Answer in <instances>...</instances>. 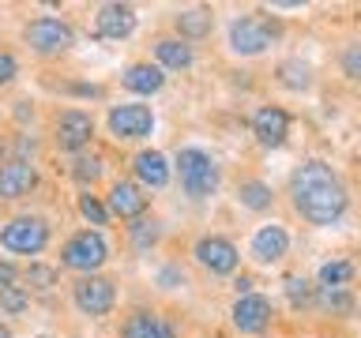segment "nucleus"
I'll list each match as a JSON object with an SVG mask.
<instances>
[{"label":"nucleus","mask_w":361,"mask_h":338,"mask_svg":"<svg viewBox=\"0 0 361 338\" xmlns=\"http://www.w3.org/2000/svg\"><path fill=\"white\" fill-rule=\"evenodd\" d=\"M290 196H293V207L305 222L312 225H335L338 218L346 214V184L338 180V173L320 158H309L293 169L290 177Z\"/></svg>","instance_id":"1"},{"label":"nucleus","mask_w":361,"mask_h":338,"mask_svg":"<svg viewBox=\"0 0 361 338\" xmlns=\"http://www.w3.org/2000/svg\"><path fill=\"white\" fill-rule=\"evenodd\" d=\"M177 177L188 199H207L219 192V165L200 146H180L177 151Z\"/></svg>","instance_id":"2"},{"label":"nucleus","mask_w":361,"mask_h":338,"mask_svg":"<svg viewBox=\"0 0 361 338\" xmlns=\"http://www.w3.org/2000/svg\"><path fill=\"white\" fill-rule=\"evenodd\" d=\"M0 248L11 256H38L49 248V222L38 214H19L0 225Z\"/></svg>","instance_id":"3"},{"label":"nucleus","mask_w":361,"mask_h":338,"mask_svg":"<svg viewBox=\"0 0 361 338\" xmlns=\"http://www.w3.org/2000/svg\"><path fill=\"white\" fill-rule=\"evenodd\" d=\"M106 259H109V244L98 230H79L75 237H68L64 248H61V267L83 270V275H94Z\"/></svg>","instance_id":"4"},{"label":"nucleus","mask_w":361,"mask_h":338,"mask_svg":"<svg viewBox=\"0 0 361 338\" xmlns=\"http://www.w3.org/2000/svg\"><path fill=\"white\" fill-rule=\"evenodd\" d=\"M23 38H27V45L38 56H56L75 45V30H72V23H64L56 15H38L23 27Z\"/></svg>","instance_id":"5"},{"label":"nucleus","mask_w":361,"mask_h":338,"mask_svg":"<svg viewBox=\"0 0 361 338\" xmlns=\"http://www.w3.org/2000/svg\"><path fill=\"white\" fill-rule=\"evenodd\" d=\"M279 38V23L267 15H241L230 23V49L241 56H259Z\"/></svg>","instance_id":"6"},{"label":"nucleus","mask_w":361,"mask_h":338,"mask_svg":"<svg viewBox=\"0 0 361 338\" xmlns=\"http://www.w3.org/2000/svg\"><path fill=\"white\" fill-rule=\"evenodd\" d=\"M72 301H75V308L83 315L102 320V315H109L113 304H117V289H113V282L102 278V275H83L72 286Z\"/></svg>","instance_id":"7"},{"label":"nucleus","mask_w":361,"mask_h":338,"mask_svg":"<svg viewBox=\"0 0 361 338\" xmlns=\"http://www.w3.org/2000/svg\"><path fill=\"white\" fill-rule=\"evenodd\" d=\"M90 139H94V117H90V113L64 109L61 117L53 120V143H56V151L79 154Z\"/></svg>","instance_id":"8"},{"label":"nucleus","mask_w":361,"mask_h":338,"mask_svg":"<svg viewBox=\"0 0 361 338\" xmlns=\"http://www.w3.org/2000/svg\"><path fill=\"white\" fill-rule=\"evenodd\" d=\"M109 132L117 139H147L154 132V113L151 106H140V101H124V106L109 109Z\"/></svg>","instance_id":"9"},{"label":"nucleus","mask_w":361,"mask_h":338,"mask_svg":"<svg viewBox=\"0 0 361 338\" xmlns=\"http://www.w3.org/2000/svg\"><path fill=\"white\" fill-rule=\"evenodd\" d=\"M192 256L200 259V267H207L211 275H233L237 263H241V252H237L233 241L226 237H200Z\"/></svg>","instance_id":"10"},{"label":"nucleus","mask_w":361,"mask_h":338,"mask_svg":"<svg viewBox=\"0 0 361 338\" xmlns=\"http://www.w3.org/2000/svg\"><path fill=\"white\" fill-rule=\"evenodd\" d=\"M233 327L241 334H264L271 327V301L259 293H245L233 301Z\"/></svg>","instance_id":"11"},{"label":"nucleus","mask_w":361,"mask_h":338,"mask_svg":"<svg viewBox=\"0 0 361 338\" xmlns=\"http://www.w3.org/2000/svg\"><path fill=\"white\" fill-rule=\"evenodd\" d=\"M38 184V169L27 158H11L8 165H0V199H23L30 196Z\"/></svg>","instance_id":"12"},{"label":"nucleus","mask_w":361,"mask_h":338,"mask_svg":"<svg viewBox=\"0 0 361 338\" xmlns=\"http://www.w3.org/2000/svg\"><path fill=\"white\" fill-rule=\"evenodd\" d=\"M106 207L113 218H124V222H135L147 214V196L140 184H132V180H117V184L109 188L106 196Z\"/></svg>","instance_id":"13"},{"label":"nucleus","mask_w":361,"mask_h":338,"mask_svg":"<svg viewBox=\"0 0 361 338\" xmlns=\"http://www.w3.org/2000/svg\"><path fill=\"white\" fill-rule=\"evenodd\" d=\"M290 252V233L282 230V225H259V230L252 233V259L256 263H279L282 256Z\"/></svg>","instance_id":"14"},{"label":"nucleus","mask_w":361,"mask_h":338,"mask_svg":"<svg viewBox=\"0 0 361 338\" xmlns=\"http://www.w3.org/2000/svg\"><path fill=\"white\" fill-rule=\"evenodd\" d=\"M252 135L264 146H282L286 143V135H290V117H286V109H279V106H264V109H256V117H252Z\"/></svg>","instance_id":"15"},{"label":"nucleus","mask_w":361,"mask_h":338,"mask_svg":"<svg viewBox=\"0 0 361 338\" xmlns=\"http://www.w3.org/2000/svg\"><path fill=\"white\" fill-rule=\"evenodd\" d=\"M135 30V8L132 4H102L98 8V38L121 42Z\"/></svg>","instance_id":"16"},{"label":"nucleus","mask_w":361,"mask_h":338,"mask_svg":"<svg viewBox=\"0 0 361 338\" xmlns=\"http://www.w3.org/2000/svg\"><path fill=\"white\" fill-rule=\"evenodd\" d=\"M121 83H124V90H132V94H158V90L166 87V72L151 61L128 64L124 75H121Z\"/></svg>","instance_id":"17"},{"label":"nucleus","mask_w":361,"mask_h":338,"mask_svg":"<svg viewBox=\"0 0 361 338\" xmlns=\"http://www.w3.org/2000/svg\"><path fill=\"white\" fill-rule=\"evenodd\" d=\"M132 169H135V180H140L143 188H166L169 184V162H166V154H158V151H140Z\"/></svg>","instance_id":"18"},{"label":"nucleus","mask_w":361,"mask_h":338,"mask_svg":"<svg viewBox=\"0 0 361 338\" xmlns=\"http://www.w3.org/2000/svg\"><path fill=\"white\" fill-rule=\"evenodd\" d=\"M124 338H177V334L162 315L140 308V312H132L128 320H124Z\"/></svg>","instance_id":"19"},{"label":"nucleus","mask_w":361,"mask_h":338,"mask_svg":"<svg viewBox=\"0 0 361 338\" xmlns=\"http://www.w3.org/2000/svg\"><path fill=\"white\" fill-rule=\"evenodd\" d=\"M154 56H158V68H169V72H185L192 68V45L185 38H162L154 45Z\"/></svg>","instance_id":"20"},{"label":"nucleus","mask_w":361,"mask_h":338,"mask_svg":"<svg viewBox=\"0 0 361 338\" xmlns=\"http://www.w3.org/2000/svg\"><path fill=\"white\" fill-rule=\"evenodd\" d=\"M177 34L185 42H196V38H207L211 34V11L207 8H185V11H177Z\"/></svg>","instance_id":"21"},{"label":"nucleus","mask_w":361,"mask_h":338,"mask_svg":"<svg viewBox=\"0 0 361 338\" xmlns=\"http://www.w3.org/2000/svg\"><path fill=\"white\" fill-rule=\"evenodd\" d=\"M275 75H279V83L286 87V90H309L312 87V68L298 61V56H290V61H282L275 68Z\"/></svg>","instance_id":"22"},{"label":"nucleus","mask_w":361,"mask_h":338,"mask_svg":"<svg viewBox=\"0 0 361 338\" xmlns=\"http://www.w3.org/2000/svg\"><path fill=\"white\" fill-rule=\"evenodd\" d=\"M237 199H241L248 211H267L271 199H275V192H271L267 180H245V184L237 188Z\"/></svg>","instance_id":"23"},{"label":"nucleus","mask_w":361,"mask_h":338,"mask_svg":"<svg viewBox=\"0 0 361 338\" xmlns=\"http://www.w3.org/2000/svg\"><path fill=\"white\" fill-rule=\"evenodd\" d=\"M102 177V158L94 154H75V162H72V180L75 184H94V180Z\"/></svg>","instance_id":"24"},{"label":"nucleus","mask_w":361,"mask_h":338,"mask_svg":"<svg viewBox=\"0 0 361 338\" xmlns=\"http://www.w3.org/2000/svg\"><path fill=\"white\" fill-rule=\"evenodd\" d=\"M158 233H162V230H158V222H154V218H151V222H147V218H135V222L128 225V237H132V244L140 248V252H147V248H154Z\"/></svg>","instance_id":"25"},{"label":"nucleus","mask_w":361,"mask_h":338,"mask_svg":"<svg viewBox=\"0 0 361 338\" xmlns=\"http://www.w3.org/2000/svg\"><path fill=\"white\" fill-rule=\"evenodd\" d=\"M79 214H83L90 225H106V222L113 218L106 203H102L98 196H90V192H83V196H79Z\"/></svg>","instance_id":"26"},{"label":"nucleus","mask_w":361,"mask_h":338,"mask_svg":"<svg viewBox=\"0 0 361 338\" xmlns=\"http://www.w3.org/2000/svg\"><path fill=\"white\" fill-rule=\"evenodd\" d=\"M27 304H30V297H27L23 286H4L0 289V315H19V312H27Z\"/></svg>","instance_id":"27"},{"label":"nucleus","mask_w":361,"mask_h":338,"mask_svg":"<svg viewBox=\"0 0 361 338\" xmlns=\"http://www.w3.org/2000/svg\"><path fill=\"white\" fill-rule=\"evenodd\" d=\"M350 278H354V263H346V259H335V263L320 267V286H346Z\"/></svg>","instance_id":"28"},{"label":"nucleus","mask_w":361,"mask_h":338,"mask_svg":"<svg viewBox=\"0 0 361 338\" xmlns=\"http://www.w3.org/2000/svg\"><path fill=\"white\" fill-rule=\"evenodd\" d=\"M23 278L30 282V289H42V293L56 286V270H53L49 263H38V259H34V263L23 270Z\"/></svg>","instance_id":"29"},{"label":"nucleus","mask_w":361,"mask_h":338,"mask_svg":"<svg viewBox=\"0 0 361 338\" xmlns=\"http://www.w3.org/2000/svg\"><path fill=\"white\" fill-rule=\"evenodd\" d=\"M320 304L327 312H350V308H354L346 286H320Z\"/></svg>","instance_id":"30"},{"label":"nucleus","mask_w":361,"mask_h":338,"mask_svg":"<svg viewBox=\"0 0 361 338\" xmlns=\"http://www.w3.org/2000/svg\"><path fill=\"white\" fill-rule=\"evenodd\" d=\"M286 297L293 308H301V304H309L312 301V289H309V278H301V275H290L286 278Z\"/></svg>","instance_id":"31"},{"label":"nucleus","mask_w":361,"mask_h":338,"mask_svg":"<svg viewBox=\"0 0 361 338\" xmlns=\"http://www.w3.org/2000/svg\"><path fill=\"white\" fill-rule=\"evenodd\" d=\"M343 72L350 79H361V42H354V45L343 49Z\"/></svg>","instance_id":"32"},{"label":"nucleus","mask_w":361,"mask_h":338,"mask_svg":"<svg viewBox=\"0 0 361 338\" xmlns=\"http://www.w3.org/2000/svg\"><path fill=\"white\" fill-rule=\"evenodd\" d=\"M16 75H19V61L8 49H0V87H8Z\"/></svg>","instance_id":"33"},{"label":"nucleus","mask_w":361,"mask_h":338,"mask_svg":"<svg viewBox=\"0 0 361 338\" xmlns=\"http://www.w3.org/2000/svg\"><path fill=\"white\" fill-rule=\"evenodd\" d=\"M16 282H19V267L8 263V259H0V289H4V286H16Z\"/></svg>","instance_id":"34"},{"label":"nucleus","mask_w":361,"mask_h":338,"mask_svg":"<svg viewBox=\"0 0 361 338\" xmlns=\"http://www.w3.org/2000/svg\"><path fill=\"white\" fill-rule=\"evenodd\" d=\"M0 338H11V331H8V323H0Z\"/></svg>","instance_id":"35"},{"label":"nucleus","mask_w":361,"mask_h":338,"mask_svg":"<svg viewBox=\"0 0 361 338\" xmlns=\"http://www.w3.org/2000/svg\"><path fill=\"white\" fill-rule=\"evenodd\" d=\"M4 151H8V146H4V139H0V158H4Z\"/></svg>","instance_id":"36"},{"label":"nucleus","mask_w":361,"mask_h":338,"mask_svg":"<svg viewBox=\"0 0 361 338\" xmlns=\"http://www.w3.org/2000/svg\"><path fill=\"white\" fill-rule=\"evenodd\" d=\"M34 338H49V334H34Z\"/></svg>","instance_id":"37"}]
</instances>
